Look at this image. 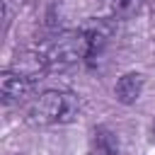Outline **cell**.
<instances>
[{
	"mask_svg": "<svg viewBox=\"0 0 155 155\" xmlns=\"http://www.w3.org/2000/svg\"><path fill=\"white\" fill-rule=\"evenodd\" d=\"M143 92V75L140 73H126L119 78L116 87H114V94H116V102L121 104H136V99L140 97Z\"/></svg>",
	"mask_w": 155,
	"mask_h": 155,
	"instance_id": "cell-5",
	"label": "cell"
},
{
	"mask_svg": "<svg viewBox=\"0 0 155 155\" xmlns=\"http://www.w3.org/2000/svg\"><path fill=\"white\" fill-rule=\"evenodd\" d=\"M150 143H155V119H153V124H150Z\"/></svg>",
	"mask_w": 155,
	"mask_h": 155,
	"instance_id": "cell-8",
	"label": "cell"
},
{
	"mask_svg": "<svg viewBox=\"0 0 155 155\" xmlns=\"http://www.w3.org/2000/svg\"><path fill=\"white\" fill-rule=\"evenodd\" d=\"M94 153L97 155H119V140L109 128L94 131Z\"/></svg>",
	"mask_w": 155,
	"mask_h": 155,
	"instance_id": "cell-6",
	"label": "cell"
},
{
	"mask_svg": "<svg viewBox=\"0 0 155 155\" xmlns=\"http://www.w3.org/2000/svg\"><path fill=\"white\" fill-rule=\"evenodd\" d=\"M7 68H10L12 73H17V75H22V78H27V80H31V82L41 80V78L48 73L46 56L39 53V51H22V53H17L15 61H12Z\"/></svg>",
	"mask_w": 155,
	"mask_h": 155,
	"instance_id": "cell-3",
	"label": "cell"
},
{
	"mask_svg": "<svg viewBox=\"0 0 155 155\" xmlns=\"http://www.w3.org/2000/svg\"><path fill=\"white\" fill-rule=\"evenodd\" d=\"M34 90V82L12 73L10 68L2 70V78H0V94H2V102L5 104H19L24 102Z\"/></svg>",
	"mask_w": 155,
	"mask_h": 155,
	"instance_id": "cell-4",
	"label": "cell"
},
{
	"mask_svg": "<svg viewBox=\"0 0 155 155\" xmlns=\"http://www.w3.org/2000/svg\"><path fill=\"white\" fill-rule=\"evenodd\" d=\"M80 111L78 97L68 90H46L34 97L27 107V119L36 126H53V124H70Z\"/></svg>",
	"mask_w": 155,
	"mask_h": 155,
	"instance_id": "cell-1",
	"label": "cell"
},
{
	"mask_svg": "<svg viewBox=\"0 0 155 155\" xmlns=\"http://www.w3.org/2000/svg\"><path fill=\"white\" fill-rule=\"evenodd\" d=\"M5 2H10V0H5Z\"/></svg>",
	"mask_w": 155,
	"mask_h": 155,
	"instance_id": "cell-9",
	"label": "cell"
},
{
	"mask_svg": "<svg viewBox=\"0 0 155 155\" xmlns=\"http://www.w3.org/2000/svg\"><path fill=\"white\" fill-rule=\"evenodd\" d=\"M140 7V0H114V15L116 17H131Z\"/></svg>",
	"mask_w": 155,
	"mask_h": 155,
	"instance_id": "cell-7",
	"label": "cell"
},
{
	"mask_svg": "<svg viewBox=\"0 0 155 155\" xmlns=\"http://www.w3.org/2000/svg\"><path fill=\"white\" fill-rule=\"evenodd\" d=\"M48 70H68L87 58V34L85 31H61L44 51Z\"/></svg>",
	"mask_w": 155,
	"mask_h": 155,
	"instance_id": "cell-2",
	"label": "cell"
}]
</instances>
